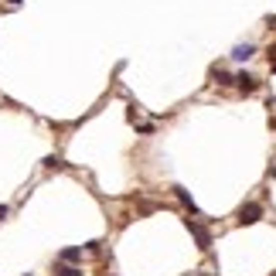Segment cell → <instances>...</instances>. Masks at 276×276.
<instances>
[{
	"label": "cell",
	"instance_id": "6da1fadb",
	"mask_svg": "<svg viewBox=\"0 0 276 276\" xmlns=\"http://www.w3.org/2000/svg\"><path fill=\"white\" fill-rule=\"evenodd\" d=\"M184 225H188V232L195 236L198 249H201V253H208V249H212V236H208V229H205L198 218H184Z\"/></svg>",
	"mask_w": 276,
	"mask_h": 276
},
{
	"label": "cell",
	"instance_id": "7a4b0ae2",
	"mask_svg": "<svg viewBox=\"0 0 276 276\" xmlns=\"http://www.w3.org/2000/svg\"><path fill=\"white\" fill-rule=\"evenodd\" d=\"M259 218H263V205H256V201L239 208V225H256Z\"/></svg>",
	"mask_w": 276,
	"mask_h": 276
},
{
	"label": "cell",
	"instance_id": "3957f363",
	"mask_svg": "<svg viewBox=\"0 0 276 276\" xmlns=\"http://www.w3.org/2000/svg\"><path fill=\"white\" fill-rule=\"evenodd\" d=\"M236 85H239V92H256V89H259V79H256V75H249V72H239V75H236Z\"/></svg>",
	"mask_w": 276,
	"mask_h": 276
},
{
	"label": "cell",
	"instance_id": "277c9868",
	"mask_svg": "<svg viewBox=\"0 0 276 276\" xmlns=\"http://www.w3.org/2000/svg\"><path fill=\"white\" fill-rule=\"evenodd\" d=\"M51 276H82V266H75V263H55V273Z\"/></svg>",
	"mask_w": 276,
	"mask_h": 276
},
{
	"label": "cell",
	"instance_id": "5b68a950",
	"mask_svg": "<svg viewBox=\"0 0 276 276\" xmlns=\"http://www.w3.org/2000/svg\"><path fill=\"white\" fill-rule=\"evenodd\" d=\"M253 55H256V44H236L232 48V58L236 61H249Z\"/></svg>",
	"mask_w": 276,
	"mask_h": 276
},
{
	"label": "cell",
	"instance_id": "8992f818",
	"mask_svg": "<svg viewBox=\"0 0 276 276\" xmlns=\"http://www.w3.org/2000/svg\"><path fill=\"white\" fill-rule=\"evenodd\" d=\"M174 195H178V201L191 212V215H198V208H195V201H191V195H188V188H181V184H178V188H174Z\"/></svg>",
	"mask_w": 276,
	"mask_h": 276
},
{
	"label": "cell",
	"instance_id": "52a82bcc",
	"mask_svg": "<svg viewBox=\"0 0 276 276\" xmlns=\"http://www.w3.org/2000/svg\"><path fill=\"white\" fill-rule=\"evenodd\" d=\"M58 259H61V263H79L82 249H79V246H68V249H61V253H58Z\"/></svg>",
	"mask_w": 276,
	"mask_h": 276
},
{
	"label": "cell",
	"instance_id": "ba28073f",
	"mask_svg": "<svg viewBox=\"0 0 276 276\" xmlns=\"http://www.w3.org/2000/svg\"><path fill=\"white\" fill-rule=\"evenodd\" d=\"M212 75H215V82L218 85H236V75H229V72H225V68H212Z\"/></svg>",
	"mask_w": 276,
	"mask_h": 276
},
{
	"label": "cell",
	"instance_id": "9c48e42d",
	"mask_svg": "<svg viewBox=\"0 0 276 276\" xmlns=\"http://www.w3.org/2000/svg\"><path fill=\"white\" fill-rule=\"evenodd\" d=\"M7 212H10V208H7V205H0V222L7 218Z\"/></svg>",
	"mask_w": 276,
	"mask_h": 276
},
{
	"label": "cell",
	"instance_id": "30bf717a",
	"mask_svg": "<svg viewBox=\"0 0 276 276\" xmlns=\"http://www.w3.org/2000/svg\"><path fill=\"white\" fill-rule=\"evenodd\" d=\"M270 68H273V72H276V51H273V55H270Z\"/></svg>",
	"mask_w": 276,
	"mask_h": 276
},
{
	"label": "cell",
	"instance_id": "8fae6325",
	"mask_svg": "<svg viewBox=\"0 0 276 276\" xmlns=\"http://www.w3.org/2000/svg\"><path fill=\"white\" fill-rule=\"evenodd\" d=\"M273 130H276V116H273Z\"/></svg>",
	"mask_w": 276,
	"mask_h": 276
},
{
	"label": "cell",
	"instance_id": "7c38bea8",
	"mask_svg": "<svg viewBox=\"0 0 276 276\" xmlns=\"http://www.w3.org/2000/svg\"><path fill=\"white\" fill-rule=\"evenodd\" d=\"M10 3H20V0H10Z\"/></svg>",
	"mask_w": 276,
	"mask_h": 276
}]
</instances>
